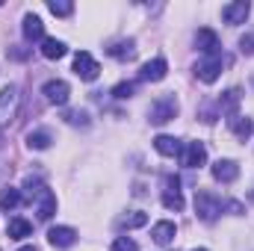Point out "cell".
Here are the masks:
<instances>
[{
  "label": "cell",
  "instance_id": "6da1fadb",
  "mask_svg": "<svg viewBox=\"0 0 254 251\" xmlns=\"http://www.w3.org/2000/svg\"><path fill=\"white\" fill-rule=\"evenodd\" d=\"M222 207H225V201L216 192H210V189H198L195 192V213H198L201 222H216Z\"/></svg>",
  "mask_w": 254,
  "mask_h": 251
},
{
  "label": "cell",
  "instance_id": "7a4b0ae2",
  "mask_svg": "<svg viewBox=\"0 0 254 251\" xmlns=\"http://www.w3.org/2000/svg\"><path fill=\"white\" fill-rule=\"evenodd\" d=\"M178 110H181V104H178L175 95H160V98L151 104L148 116H151L154 125H166V122H172V119L178 116Z\"/></svg>",
  "mask_w": 254,
  "mask_h": 251
},
{
  "label": "cell",
  "instance_id": "3957f363",
  "mask_svg": "<svg viewBox=\"0 0 254 251\" xmlns=\"http://www.w3.org/2000/svg\"><path fill=\"white\" fill-rule=\"evenodd\" d=\"M18 86H3L0 89V127H6L15 116H18Z\"/></svg>",
  "mask_w": 254,
  "mask_h": 251
},
{
  "label": "cell",
  "instance_id": "277c9868",
  "mask_svg": "<svg viewBox=\"0 0 254 251\" xmlns=\"http://www.w3.org/2000/svg\"><path fill=\"white\" fill-rule=\"evenodd\" d=\"M222 65H225L222 54H210V57H204V60L195 63V77L201 83H216L219 74H222Z\"/></svg>",
  "mask_w": 254,
  "mask_h": 251
},
{
  "label": "cell",
  "instance_id": "5b68a950",
  "mask_svg": "<svg viewBox=\"0 0 254 251\" xmlns=\"http://www.w3.org/2000/svg\"><path fill=\"white\" fill-rule=\"evenodd\" d=\"M74 74L80 77V80H98V74H101V65L95 63V57L89 54V51H80L77 57H74Z\"/></svg>",
  "mask_w": 254,
  "mask_h": 251
},
{
  "label": "cell",
  "instance_id": "8992f818",
  "mask_svg": "<svg viewBox=\"0 0 254 251\" xmlns=\"http://www.w3.org/2000/svg\"><path fill=\"white\" fill-rule=\"evenodd\" d=\"M42 95H45L51 104L65 107V104H68V98H71V86H68L65 80H48V83L42 86Z\"/></svg>",
  "mask_w": 254,
  "mask_h": 251
},
{
  "label": "cell",
  "instance_id": "52a82bcc",
  "mask_svg": "<svg viewBox=\"0 0 254 251\" xmlns=\"http://www.w3.org/2000/svg\"><path fill=\"white\" fill-rule=\"evenodd\" d=\"M163 207H166V210H175V213L184 210V192H181V181H178V178H166Z\"/></svg>",
  "mask_w": 254,
  "mask_h": 251
},
{
  "label": "cell",
  "instance_id": "ba28073f",
  "mask_svg": "<svg viewBox=\"0 0 254 251\" xmlns=\"http://www.w3.org/2000/svg\"><path fill=\"white\" fill-rule=\"evenodd\" d=\"M54 213H57V195L48 187H42L36 192V216H39L42 222H48Z\"/></svg>",
  "mask_w": 254,
  "mask_h": 251
},
{
  "label": "cell",
  "instance_id": "9c48e42d",
  "mask_svg": "<svg viewBox=\"0 0 254 251\" xmlns=\"http://www.w3.org/2000/svg\"><path fill=\"white\" fill-rule=\"evenodd\" d=\"M249 12H252V3L249 0H234V3H228L225 9H222V18H225V24H246V18H249Z\"/></svg>",
  "mask_w": 254,
  "mask_h": 251
},
{
  "label": "cell",
  "instance_id": "30bf717a",
  "mask_svg": "<svg viewBox=\"0 0 254 251\" xmlns=\"http://www.w3.org/2000/svg\"><path fill=\"white\" fill-rule=\"evenodd\" d=\"M48 243L54 249H71L77 243V231L74 228H65V225H57V228L48 231Z\"/></svg>",
  "mask_w": 254,
  "mask_h": 251
},
{
  "label": "cell",
  "instance_id": "8fae6325",
  "mask_svg": "<svg viewBox=\"0 0 254 251\" xmlns=\"http://www.w3.org/2000/svg\"><path fill=\"white\" fill-rule=\"evenodd\" d=\"M181 163H184L187 169L204 166V163H207V148H204V142H190V145L184 148V154H181Z\"/></svg>",
  "mask_w": 254,
  "mask_h": 251
},
{
  "label": "cell",
  "instance_id": "7c38bea8",
  "mask_svg": "<svg viewBox=\"0 0 254 251\" xmlns=\"http://www.w3.org/2000/svg\"><path fill=\"white\" fill-rule=\"evenodd\" d=\"M195 48H198L204 57H210V54H222V51H219V48H222V45H219V36H216L213 30H207V27H201V30L195 33Z\"/></svg>",
  "mask_w": 254,
  "mask_h": 251
},
{
  "label": "cell",
  "instance_id": "4fadbf2b",
  "mask_svg": "<svg viewBox=\"0 0 254 251\" xmlns=\"http://www.w3.org/2000/svg\"><path fill=\"white\" fill-rule=\"evenodd\" d=\"M166 71H169V63H166L163 57H157V60H151V63L142 65L139 80H145V83H160V80L166 77Z\"/></svg>",
  "mask_w": 254,
  "mask_h": 251
},
{
  "label": "cell",
  "instance_id": "5bb4252c",
  "mask_svg": "<svg viewBox=\"0 0 254 251\" xmlns=\"http://www.w3.org/2000/svg\"><path fill=\"white\" fill-rule=\"evenodd\" d=\"M213 178L219 184H234L240 178V166L234 160H219V163H213Z\"/></svg>",
  "mask_w": 254,
  "mask_h": 251
},
{
  "label": "cell",
  "instance_id": "9a60e30c",
  "mask_svg": "<svg viewBox=\"0 0 254 251\" xmlns=\"http://www.w3.org/2000/svg\"><path fill=\"white\" fill-rule=\"evenodd\" d=\"M24 39L27 42H45V24L39 15H24Z\"/></svg>",
  "mask_w": 254,
  "mask_h": 251
},
{
  "label": "cell",
  "instance_id": "2e32d148",
  "mask_svg": "<svg viewBox=\"0 0 254 251\" xmlns=\"http://www.w3.org/2000/svg\"><path fill=\"white\" fill-rule=\"evenodd\" d=\"M107 54H110V57H116V60H122V63H127V60H133V57H136V42H133V39L113 42V45L107 48Z\"/></svg>",
  "mask_w": 254,
  "mask_h": 251
},
{
  "label": "cell",
  "instance_id": "e0dca14e",
  "mask_svg": "<svg viewBox=\"0 0 254 251\" xmlns=\"http://www.w3.org/2000/svg\"><path fill=\"white\" fill-rule=\"evenodd\" d=\"M6 234H9V240H27V237L33 234V225H30L27 219L15 216V219H9V225H6Z\"/></svg>",
  "mask_w": 254,
  "mask_h": 251
},
{
  "label": "cell",
  "instance_id": "ac0fdd59",
  "mask_svg": "<svg viewBox=\"0 0 254 251\" xmlns=\"http://www.w3.org/2000/svg\"><path fill=\"white\" fill-rule=\"evenodd\" d=\"M175 234H178L175 222H157V225H154V231H151V237H154V243H157V246H169V243L175 240Z\"/></svg>",
  "mask_w": 254,
  "mask_h": 251
},
{
  "label": "cell",
  "instance_id": "d6986e66",
  "mask_svg": "<svg viewBox=\"0 0 254 251\" xmlns=\"http://www.w3.org/2000/svg\"><path fill=\"white\" fill-rule=\"evenodd\" d=\"M154 148H157V154H163V157H178L181 154V142L175 139V136H157L154 139Z\"/></svg>",
  "mask_w": 254,
  "mask_h": 251
},
{
  "label": "cell",
  "instance_id": "ffe728a7",
  "mask_svg": "<svg viewBox=\"0 0 254 251\" xmlns=\"http://www.w3.org/2000/svg\"><path fill=\"white\" fill-rule=\"evenodd\" d=\"M228 127H231V133H234L237 139H243V142L252 136V119H246V116H240V113L228 119Z\"/></svg>",
  "mask_w": 254,
  "mask_h": 251
},
{
  "label": "cell",
  "instance_id": "44dd1931",
  "mask_svg": "<svg viewBox=\"0 0 254 251\" xmlns=\"http://www.w3.org/2000/svg\"><path fill=\"white\" fill-rule=\"evenodd\" d=\"M65 54H68V48H65V42H60V39H45L42 42V57L45 60H63Z\"/></svg>",
  "mask_w": 254,
  "mask_h": 251
},
{
  "label": "cell",
  "instance_id": "7402d4cb",
  "mask_svg": "<svg viewBox=\"0 0 254 251\" xmlns=\"http://www.w3.org/2000/svg\"><path fill=\"white\" fill-rule=\"evenodd\" d=\"M237 104H240V89H231V92H225L222 98H219V110L231 119V116H237Z\"/></svg>",
  "mask_w": 254,
  "mask_h": 251
},
{
  "label": "cell",
  "instance_id": "603a6c76",
  "mask_svg": "<svg viewBox=\"0 0 254 251\" xmlns=\"http://www.w3.org/2000/svg\"><path fill=\"white\" fill-rule=\"evenodd\" d=\"M27 148H33V151L51 148V133H48V130H33V133H27Z\"/></svg>",
  "mask_w": 254,
  "mask_h": 251
},
{
  "label": "cell",
  "instance_id": "cb8c5ba5",
  "mask_svg": "<svg viewBox=\"0 0 254 251\" xmlns=\"http://www.w3.org/2000/svg\"><path fill=\"white\" fill-rule=\"evenodd\" d=\"M21 204V192L15 187H3L0 189V210H15Z\"/></svg>",
  "mask_w": 254,
  "mask_h": 251
},
{
  "label": "cell",
  "instance_id": "d4e9b609",
  "mask_svg": "<svg viewBox=\"0 0 254 251\" xmlns=\"http://www.w3.org/2000/svg\"><path fill=\"white\" fill-rule=\"evenodd\" d=\"M48 9H51L57 18H68V15L74 12V3H65V0H51V3H48Z\"/></svg>",
  "mask_w": 254,
  "mask_h": 251
},
{
  "label": "cell",
  "instance_id": "484cf974",
  "mask_svg": "<svg viewBox=\"0 0 254 251\" xmlns=\"http://www.w3.org/2000/svg\"><path fill=\"white\" fill-rule=\"evenodd\" d=\"M122 225H125V228H142V225H148V213L136 210V213H130V216L122 219Z\"/></svg>",
  "mask_w": 254,
  "mask_h": 251
},
{
  "label": "cell",
  "instance_id": "4316f807",
  "mask_svg": "<svg viewBox=\"0 0 254 251\" xmlns=\"http://www.w3.org/2000/svg\"><path fill=\"white\" fill-rule=\"evenodd\" d=\"M136 95V83H119L116 89H113V98H119V101H127V98H133Z\"/></svg>",
  "mask_w": 254,
  "mask_h": 251
},
{
  "label": "cell",
  "instance_id": "83f0119b",
  "mask_svg": "<svg viewBox=\"0 0 254 251\" xmlns=\"http://www.w3.org/2000/svg\"><path fill=\"white\" fill-rule=\"evenodd\" d=\"M113 251H139V246H136L130 237H116V243H113Z\"/></svg>",
  "mask_w": 254,
  "mask_h": 251
},
{
  "label": "cell",
  "instance_id": "f1b7e54d",
  "mask_svg": "<svg viewBox=\"0 0 254 251\" xmlns=\"http://www.w3.org/2000/svg\"><path fill=\"white\" fill-rule=\"evenodd\" d=\"M65 119H68V125H89V116H86V113H80V110L68 113Z\"/></svg>",
  "mask_w": 254,
  "mask_h": 251
},
{
  "label": "cell",
  "instance_id": "f546056e",
  "mask_svg": "<svg viewBox=\"0 0 254 251\" xmlns=\"http://www.w3.org/2000/svg\"><path fill=\"white\" fill-rule=\"evenodd\" d=\"M240 51H243V54H254V33H246V36L240 39Z\"/></svg>",
  "mask_w": 254,
  "mask_h": 251
},
{
  "label": "cell",
  "instance_id": "4dcf8cb0",
  "mask_svg": "<svg viewBox=\"0 0 254 251\" xmlns=\"http://www.w3.org/2000/svg\"><path fill=\"white\" fill-rule=\"evenodd\" d=\"M21 251H39V249H36V246H24Z\"/></svg>",
  "mask_w": 254,
  "mask_h": 251
},
{
  "label": "cell",
  "instance_id": "1f68e13d",
  "mask_svg": "<svg viewBox=\"0 0 254 251\" xmlns=\"http://www.w3.org/2000/svg\"><path fill=\"white\" fill-rule=\"evenodd\" d=\"M192 251H207V249H192Z\"/></svg>",
  "mask_w": 254,
  "mask_h": 251
}]
</instances>
